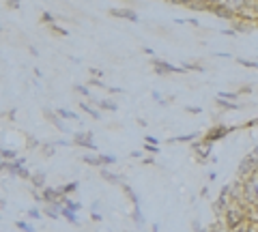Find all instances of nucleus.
<instances>
[{"mask_svg": "<svg viewBox=\"0 0 258 232\" xmlns=\"http://www.w3.org/2000/svg\"><path fill=\"white\" fill-rule=\"evenodd\" d=\"M0 157H2L4 161H15L19 155L15 148H11V146H0Z\"/></svg>", "mask_w": 258, "mask_h": 232, "instance_id": "obj_18", "label": "nucleus"}, {"mask_svg": "<svg viewBox=\"0 0 258 232\" xmlns=\"http://www.w3.org/2000/svg\"><path fill=\"white\" fill-rule=\"evenodd\" d=\"M239 125H222V122H215V125H211L206 131L202 133V140L206 142V144H215V142L224 140L228 133L237 131Z\"/></svg>", "mask_w": 258, "mask_h": 232, "instance_id": "obj_2", "label": "nucleus"}, {"mask_svg": "<svg viewBox=\"0 0 258 232\" xmlns=\"http://www.w3.org/2000/svg\"><path fill=\"white\" fill-rule=\"evenodd\" d=\"M26 217L28 219H43V211L37 209V206H32V209L26 211Z\"/></svg>", "mask_w": 258, "mask_h": 232, "instance_id": "obj_29", "label": "nucleus"}, {"mask_svg": "<svg viewBox=\"0 0 258 232\" xmlns=\"http://www.w3.org/2000/svg\"><path fill=\"white\" fill-rule=\"evenodd\" d=\"M56 114L61 116L63 120H77V122H80V116H77V112H71V110H67V108H56Z\"/></svg>", "mask_w": 258, "mask_h": 232, "instance_id": "obj_20", "label": "nucleus"}, {"mask_svg": "<svg viewBox=\"0 0 258 232\" xmlns=\"http://www.w3.org/2000/svg\"><path fill=\"white\" fill-rule=\"evenodd\" d=\"M82 161L86 166H93V168H103V159H101V153H95V155H84L82 157Z\"/></svg>", "mask_w": 258, "mask_h": 232, "instance_id": "obj_15", "label": "nucleus"}, {"mask_svg": "<svg viewBox=\"0 0 258 232\" xmlns=\"http://www.w3.org/2000/svg\"><path fill=\"white\" fill-rule=\"evenodd\" d=\"M181 67H183V71H187V69H192V71H202V64H200V62H183Z\"/></svg>", "mask_w": 258, "mask_h": 232, "instance_id": "obj_36", "label": "nucleus"}, {"mask_svg": "<svg viewBox=\"0 0 258 232\" xmlns=\"http://www.w3.org/2000/svg\"><path fill=\"white\" fill-rule=\"evenodd\" d=\"M138 125H140V127H146V125H148V122H146L144 118H138Z\"/></svg>", "mask_w": 258, "mask_h": 232, "instance_id": "obj_53", "label": "nucleus"}, {"mask_svg": "<svg viewBox=\"0 0 258 232\" xmlns=\"http://www.w3.org/2000/svg\"><path fill=\"white\" fill-rule=\"evenodd\" d=\"M88 86H90V88H103V90H108L106 82L99 80V77H90V80H88Z\"/></svg>", "mask_w": 258, "mask_h": 232, "instance_id": "obj_34", "label": "nucleus"}, {"mask_svg": "<svg viewBox=\"0 0 258 232\" xmlns=\"http://www.w3.org/2000/svg\"><path fill=\"white\" fill-rule=\"evenodd\" d=\"M187 24H192L194 28H200V22H198V19H187Z\"/></svg>", "mask_w": 258, "mask_h": 232, "instance_id": "obj_49", "label": "nucleus"}, {"mask_svg": "<svg viewBox=\"0 0 258 232\" xmlns=\"http://www.w3.org/2000/svg\"><path fill=\"white\" fill-rule=\"evenodd\" d=\"M140 164H144V166H153V164H155V159H153V157H146V155H144V157L140 159Z\"/></svg>", "mask_w": 258, "mask_h": 232, "instance_id": "obj_44", "label": "nucleus"}, {"mask_svg": "<svg viewBox=\"0 0 258 232\" xmlns=\"http://www.w3.org/2000/svg\"><path fill=\"white\" fill-rule=\"evenodd\" d=\"M202 135H200L198 131H190V133H181V135H174V138H168L166 142L168 144H187V142H196V140H200Z\"/></svg>", "mask_w": 258, "mask_h": 232, "instance_id": "obj_11", "label": "nucleus"}, {"mask_svg": "<svg viewBox=\"0 0 258 232\" xmlns=\"http://www.w3.org/2000/svg\"><path fill=\"white\" fill-rule=\"evenodd\" d=\"M77 106H80V110H82V112H86V114L90 116V118H95V120H101V118H103L99 110H97V108H93L88 101H80V103H77Z\"/></svg>", "mask_w": 258, "mask_h": 232, "instance_id": "obj_14", "label": "nucleus"}, {"mask_svg": "<svg viewBox=\"0 0 258 232\" xmlns=\"http://www.w3.org/2000/svg\"><path fill=\"white\" fill-rule=\"evenodd\" d=\"M228 232H256V228H254V224L250 222H243V224H239V226H235L232 230H228Z\"/></svg>", "mask_w": 258, "mask_h": 232, "instance_id": "obj_23", "label": "nucleus"}, {"mask_svg": "<svg viewBox=\"0 0 258 232\" xmlns=\"http://www.w3.org/2000/svg\"><path fill=\"white\" fill-rule=\"evenodd\" d=\"M99 176L106 180V183H110V185H119V187H123L125 185V178L121 176V174H114V172H110L108 168H101L99 170Z\"/></svg>", "mask_w": 258, "mask_h": 232, "instance_id": "obj_12", "label": "nucleus"}, {"mask_svg": "<svg viewBox=\"0 0 258 232\" xmlns=\"http://www.w3.org/2000/svg\"><path fill=\"white\" fill-rule=\"evenodd\" d=\"M144 54H146V56H151V58H155V52H153V48H144Z\"/></svg>", "mask_w": 258, "mask_h": 232, "instance_id": "obj_50", "label": "nucleus"}, {"mask_svg": "<svg viewBox=\"0 0 258 232\" xmlns=\"http://www.w3.org/2000/svg\"><path fill=\"white\" fill-rule=\"evenodd\" d=\"M248 219L254 224V228L258 230V206H252V209L248 211Z\"/></svg>", "mask_w": 258, "mask_h": 232, "instance_id": "obj_30", "label": "nucleus"}, {"mask_svg": "<svg viewBox=\"0 0 258 232\" xmlns=\"http://www.w3.org/2000/svg\"><path fill=\"white\" fill-rule=\"evenodd\" d=\"M2 30H4V26H2V24H0V32H2Z\"/></svg>", "mask_w": 258, "mask_h": 232, "instance_id": "obj_56", "label": "nucleus"}, {"mask_svg": "<svg viewBox=\"0 0 258 232\" xmlns=\"http://www.w3.org/2000/svg\"><path fill=\"white\" fill-rule=\"evenodd\" d=\"M217 97H222V99H226V101H235L237 103L239 93H237V90H226V93H219Z\"/></svg>", "mask_w": 258, "mask_h": 232, "instance_id": "obj_31", "label": "nucleus"}, {"mask_svg": "<svg viewBox=\"0 0 258 232\" xmlns=\"http://www.w3.org/2000/svg\"><path fill=\"white\" fill-rule=\"evenodd\" d=\"M123 191H125V196H127L129 200H131L133 209H140V196H138V193H135V189H133V187L125 183V185H123Z\"/></svg>", "mask_w": 258, "mask_h": 232, "instance_id": "obj_16", "label": "nucleus"}, {"mask_svg": "<svg viewBox=\"0 0 258 232\" xmlns=\"http://www.w3.org/2000/svg\"><path fill=\"white\" fill-rule=\"evenodd\" d=\"M28 52H30L32 56H39V50H37V45H32V43L28 45Z\"/></svg>", "mask_w": 258, "mask_h": 232, "instance_id": "obj_48", "label": "nucleus"}, {"mask_svg": "<svg viewBox=\"0 0 258 232\" xmlns=\"http://www.w3.org/2000/svg\"><path fill=\"white\" fill-rule=\"evenodd\" d=\"M237 93H239V97H241V95H252V86H250V84H243Z\"/></svg>", "mask_w": 258, "mask_h": 232, "instance_id": "obj_42", "label": "nucleus"}, {"mask_svg": "<svg viewBox=\"0 0 258 232\" xmlns=\"http://www.w3.org/2000/svg\"><path fill=\"white\" fill-rule=\"evenodd\" d=\"M248 206H243L241 202H230V206H228V211L224 213V224H226V228L228 230H232L235 226H239V224H243V222H248Z\"/></svg>", "mask_w": 258, "mask_h": 232, "instance_id": "obj_1", "label": "nucleus"}, {"mask_svg": "<svg viewBox=\"0 0 258 232\" xmlns=\"http://www.w3.org/2000/svg\"><path fill=\"white\" fill-rule=\"evenodd\" d=\"M63 206H64V209H69L71 213H77V211L82 209V204L75 202V200H71V198H64V200H63Z\"/></svg>", "mask_w": 258, "mask_h": 232, "instance_id": "obj_26", "label": "nucleus"}, {"mask_svg": "<svg viewBox=\"0 0 258 232\" xmlns=\"http://www.w3.org/2000/svg\"><path fill=\"white\" fill-rule=\"evenodd\" d=\"M252 127H258V116H256V118H250V120H245L243 125H239V129H252Z\"/></svg>", "mask_w": 258, "mask_h": 232, "instance_id": "obj_37", "label": "nucleus"}, {"mask_svg": "<svg viewBox=\"0 0 258 232\" xmlns=\"http://www.w3.org/2000/svg\"><path fill=\"white\" fill-rule=\"evenodd\" d=\"M252 176H258V161L252 157V153H248L241 161H239L237 178H239V180H248V178H252Z\"/></svg>", "mask_w": 258, "mask_h": 232, "instance_id": "obj_3", "label": "nucleus"}, {"mask_svg": "<svg viewBox=\"0 0 258 232\" xmlns=\"http://www.w3.org/2000/svg\"><path fill=\"white\" fill-rule=\"evenodd\" d=\"M2 206H6V200H4V198H0V209H2Z\"/></svg>", "mask_w": 258, "mask_h": 232, "instance_id": "obj_55", "label": "nucleus"}, {"mask_svg": "<svg viewBox=\"0 0 258 232\" xmlns=\"http://www.w3.org/2000/svg\"><path fill=\"white\" fill-rule=\"evenodd\" d=\"M237 62L241 64V67H245V69H254V71H258V62H256V60H248V58H237Z\"/></svg>", "mask_w": 258, "mask_h": 232, "instance_id": "obj_28", "label": "nucleus"}, {"mask_svg": "<svg viewBox=\"0 0 258 232\" xmlns=\"http://www.w3.org/2000/svg\"><path fill=\"white\" fill-rule=\"evenodd\" d=\"M77 187H80V183H77V180H71V183H64V185H58V191L63 193L64 198H69L71 193H73Z\"/></svg>", "mask_w": 258, "mask_h": 232, "instance_id": "obj_19", "label": "nucleus"}, {"mask_svg": "<svg viewBox=\"0 0 258 232\" xmlns=\"http://www.w3.org/2000/svg\"><path fill=\"white\" fill-rule=\"evenodd\" d=\"M95 108L99 110V112H119V103H116L114 99H110V97H103V99H93Z\"/></svg>", "mask_w": 258, "mask_h": 232, "instance_id": "obj_10", "label": "nucleus"}, {"mask_svg": "<svg viewBox=\"0 0 258 232\" xmlns=\"http://www.w3.org/2000/svg\"><path fill=\"white\" fill-rule=\"evenodd\" d=\"M129 157H133V159H142V157H144V153H142V151H131V153H129Z\"/></svg>", "mask_w": 258, "mask_h": 232, "instance_id": "obj_46", "label": "nucleus"}, {"mask_svg": "<svg viewBox=\"0 0 258 232\" xmlns=\"http://www.w3.org/2000/svg\"><path fill=\"white\" fill-rule=\"evenodd\" d=\"M110 15L112 17H121V19H129V22H138V13L129 6H110Z\"/></svg>", "mask_w": 258, "mask_h": 232, "instance_id": "obj_8", "label": "nucleus"}, {"mask_svg": "<svg viewBox=\"0 0 258 232\" xmlns=\"http://www.w3.org/2000/svg\"><path fill=\"white\" fill-rule=\"evenodd\" d=\"M50 32H54L56 37H67V35H69L67 28H63V26H58V24H52V26H50Z\"/></svg>", "mask_w": 258, "mask_h": 232, "instance_id": "obj_35", "label": "nucleus"}, {"mask_svg": "<svg viewBox=\"0 0 258 232\" xmlns=\"http://www.w3.org/2000/svg\"><path fill=\"white\" fill-rule=\"evenodd\" d=\"M61 217H64V219H67V222H71V224H77V226H80V219H77L75 213H71L69 209H64L63 204H61Z\"/></svg>", "mask_w": 258, "mask_h": 232, "instance_id": "obj_24", "label": "nucleus"}, {"mask_svg": "<svg viewBox=\"0 0 258 232\" xmlns=\"http://www.w3.org/2000/svg\"><path fill=\"white\" fill-rule=\"evenodd\" d=\"M41 24H45V26L50 28L52 24H56V19H54V15H52L50 11H43V13H41Z\"/></svg>", "mask_w": 258, "mask_h": 232, "instance_id": "obj_32", "label": "nucleus"}, {"mask_svg": "<svg viewBox=\"0 0 258 232\" xmlns=\"http://www.w3.org/2000/svg\"><path fill=\"white\" fill-rule=\"evenodd\" d=\"M6 9H19V2L17 0H9V2H6Z\"/></svg>", "mask_w": 258, "mask_h": 232, "instance_id": "obj_47", "label": "nucleus"}, {"mask_svg": "<svg viewBox=\"0 0 258 232\" xmlns=\"http://www.w3.org/2000/svg\"><path fill=\"white\" fill-rule=\"evenodd\" d=\"M192 151H194V155H196V159L200 161V164H206V161L213 157V155H211L213 144H206L202 138L196 140V142H192Z\"/></svg>", "mask_w": 258, "mask_h": 232, "instance_id": "obj_6", "label": "nucleus"}, {"mask_svg": "<svg viewBox=\"0 0 258 232\" xmlns=\"http://www.w3.org/2000/svg\"><path fill=\"white\" fill-rule=\"evenodd\" d=\"M185 112L187 114H202V108L200 106H185Z\"/></svg>", "mask_w": 258, "mask_h": 232, "instance_id": "obj_38", "label": "nucleus"}, {"mask_svg": "<svg viewBox=\"0 0 258 232\" xmlns=\"http://www.w3.org/2000/svg\"><path fill=\"white\" fill-rule=\"evenodd\" d=\"M157 155L159 153V146H148V144H144V155Z\"/></svg>", "mask_w": 258, "mask_h": 232, "instance_id": "obj_43", "label": "nucleus"}, {"mask_svg": "<svg viewBox=\"0 0 258 232\" xmlns=\"http://www.w3.org/2000/svg\"><path fill=\"white\" fill-rule=\"evenodd\" d=\"M41 112H43L45 118H48V122H52V125H54V127L58 129V131H61V133H71L69 125H67V122H64V120L61 118V116L56 114V108H48V106H43Z\"/></svg>", "mask_w": 258, "mask_h": 232, "instance_id": "obj_7", "label": "nucleus"}, {"mask_svg": "<svg viewBox=\"0 0 258 232\" xmlns=\"http://www.w3.org/2000/svg\"><path fill=\"white\" fill-rule=\"evenodd\" d=\"M209 230L211 232H228V228H226V224H224V219H215V224H211Z\"/></svg>", "mask_w": 258, "mask_h": 232, "instance_id": "obj_27", "label": "nucleus"}, {"mask_svg": "<svg viewBox=\"0 0 258 232\" xmlns=\"http://www.w3.org/2000/svg\"><path fill=\"white\" fill-rule=\"evenodd\" d=\"M39 151H41V155H43L45 159H50V157H54L56 146L52 144V140H50V142H41V148H39Z\"/></svg>", "mask_w": 258, "mask_h": 232, "instance_id": "obj_21", "label": "nucleus"}, {"mask_svg": "<svg viewBox=\"0 0 258 232\" xmlns=\"http://www.w3.org/2000/svg\"><path fill=\"white\" fill-rule=\"evenodd\" d=\"M15 226H17V230H19V232H35V228H32V226H30L28 222H24V219H17Z\"/></svg>", "mask_w": 258, "mask_h": 232, "instance_id": "obj_33", "label": "nucleus"}, {"mask_svg": "<svg viewBox=\"0 0 258 232\" xmlns=\"http://www.w3.org/2000/svg\"><path fill=\"white\" fill-rule=\"evenodd\" d=\"M200 196H209V187H202V189H200Z\"/></svg>", "mask_w": 258, "mask_h": 232, "instance_id": "obj_52", "label": "nucleus"}, {"mask_svg": "<svg viewBox=\"0 0 258 232\" xmlns=\"http://www.w3.org/2000/svg\"><path fill=\"white\" fill-rule=\"evenodd\" d=\"M106 93H110V95H123V93H125V88H121V86H108Z\"/></svg>", "mask_w": 258, "mask_h": 232, "instance_id": "obj_41", "label": "nucleus"}, {"mask_svg": "<svg viewBox=\"0 0 258 232\" xmlns=\"http://www.w3.org/2000/svg\"><path fill=\"white\" fill-rule=\"evenodd\" d=\"M144 144H148V146H159V140L155 138V135H146V138H144Z\"/></svg>", "mask_w": 258, "mask_h": 232, "instance_id": "obj_40", "label": "nucleus"}, {"mask_svg": "<svg viewBox=\"0 0 258 232\" xmlns=\"http://www.w3.org/2000/svg\"><path fill=\"white\" fill-rule=\"evenodd\" d=\"M43 215L50 217V219H61V206H54V204H43Z\"/></svg>", "mask_w": 258, "mask_h": 232, "instance_id": "obj_17", "label": "nucleus"}, {"mask_svg": "<svg viewBox=\"0 0 258 232\" xmlns=\"http://www.w3.org/2000/svg\"><path fill=\"white\" fill-rule=\"evenodd\" d=\"M215 56H219V58H230V54H226V52H219V54H215Z\"/></svg>", "mask_w": 258, "mask_h": 232, "instance_id": "obj_54", "label": "nucleus"}, {"mask_svg": "<svg viewBox=\"0 0 258 232\" xmlns=\"http://www.w3.org/2000/svg\"><path fill=\"white\" fill-rule=\"evenodd\" d=\"M71 142H73V146H80V148H86V151L97 153V144H95L93 131H75Z\"/></svg>", "mask_w": 258, "mask_h": 232, "instance_id": "obj_5", "label": "nucleus"}, {"mask_svg": "<svg viewBox=\"0 0 258 232\" xmlns=\"http://www.w3.org/2000/svg\"><path fill=\"white\" fill-rule=\"evenodd\" d=\"M131 219H133L135 224H142V222H144V217H142L140 209H133V213H131Z\"/></svg>", "mask_w": 258, "mask_h": 232, "instance_id": "obj_39", "label": "nucleus"}, {"mask_svg": "<svg viewBox=\"0 0 258 232\" xmlns=\"http://www.w3.org/2000/svg\"><path fill=\"white\" fill-rule=\"evenodd\" d=\"M90 219H93V222H97V224H99L101 222V213H95V211H90Z\"/></svg>", "mask_w": 258, "mask_h": 232, "instance_id": "obj_45", "label": "nucleus"}, {"mask_svg": "<svg viewBox=\"0 0 258 232\" xmlns=\"http://www.w3.org/2000/svg\"><path fill=\"white\" fill-rule=\"evenodd\" d=\"M26 148H30V151H35L37 148L39 151V148H41V142H39L32 133H26Z\"/></svg>", "mask_w": 258, "mask_h": 232, "instance_id": "obj_25", "label": "nucleus"}, {"mask_svg": "<svg viewBox=\"0 0 258 232\" xmlns=\"http://www.w3.org/2000/svg\"><path fill=\"white\" fill-rule=\"evenodd\" d=\"M75 93H80L84 99H88V101L95 99V95L90 93V86H88V84H77V86H75Z\"/></svg>", "mask_w": 258, "mask_h": 232, "instance_id": "obj_22", "label": "nucleus"}, {"mask_svg": "<svg viewBox=\"0 0 258 232\" xmlns=\"http://www.w3.org/2000/svg\"><path fill=\"white\" fill-rule=\"evenodd\" d=\"M215 103L219 110H224V112H237V110H243L241 103H235V101H226L222 97H215Z\"/></svg>", "mask_w": 258, "mask_h": 232, "instance_id": "obj_13", "label": "nucleus"}, {"mask_svg": "<svg viewBox=\"0 0 258 232\" xmlns=\"http://www.w3.org/2000/svg\"><path fill=\"white\" fill-rule=\"evenodd\" d=\"M151 67L155 69L157 75H172V73H183V67H177V64L164 60V58H157L155 56L151 60Z\"/></svg>", "mask_w": 258, "mask_h": 232, "instance_id": "obj_4", "label": "nucleus"}, {"mask_svg": "<svg viewBox=\"0 0 258 232\" xmlns=\"http://www.w3.org/2000/svg\"><path fill=\"white\" fill-rule=\"evenodd\" d=\"M252 157H254V159L258 161V144H256L254 148H252Z\"/></svg>", "mask_w": 258, "mask_h": 232, "instance_id": "obj_51", "label": "nucleus"}, {"mask_svg": "<svg viewBox=\"0 0 258 232\" xmlns=\"http://www.w3.org/2000/svg\"><path fill=\"white\" fill-rule=\"evenodd\" d=\"M28 183H30L32 189H39V191H41V189H45V187H48V174H45L43 170H35V172L30 174V180H28Z\"/></svg>", "mask_w": 258, "mask_h": 232, "instance_id": "obj_9", "label": "nucleus"}]
</instances>
